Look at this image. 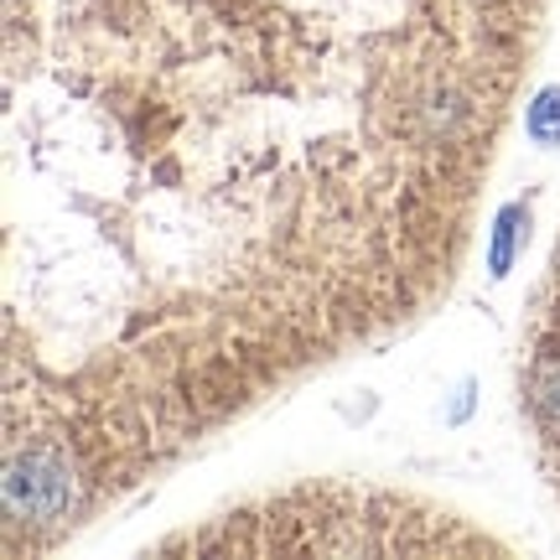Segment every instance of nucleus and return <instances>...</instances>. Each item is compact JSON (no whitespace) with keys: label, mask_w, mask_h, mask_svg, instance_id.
<instances>
[{"label":"nucleus","mask_w":560,"mask_h":560,"mask_svg":"<svg viewBox=\"0 0 560 560\" xmlns=\"http://www.w3.org/2000/svg\"><path fill=\"white\" fill-rule=\"evenodd\" d=\"M79 478L58 446H32L5 462V514L11 524H58L73 514Z\"/></svg>","instance_id":"nucleus-1"},{"label":"nucleus","mask_w":560,"mask_h":560,"mask_svg":"<svg viewBox=\"0 0 560 560\" xmlns=\"http://www.w3.org/2000/svg\"><path fill=\"white\" fill-rule=\"evenodd\" d=\"M524 244H529V208L524 202H503L493 213V234H488V276L509 280Z\"/></svg>","instance_id":"nucleus-2"},{"label":"nucleus","mask_w":560,"mask_h":560,"mask_svg":"<svg viewBox=\"0 0 560 560\" xmlns=\"http://www.w3.org/2000/svg\"><path fill=\"white\" fill-rule=\"evenodd\" d=\"M524 136L535 140L540 151L560 145V83H545L540 94L524 104Z\"/></svg>","instance_id":"nucleus-3"},{"label":"nucleus","mask_w":560,"mask_h":560,"mask_svg":"<svg viewBox=\"0 0 560 560\" xmlns=\"http://www.w3.org/2000/svg\"><path fill=\"white\" fill-rule=\"evenodd\" d=\"M535 410H540L545 425L560 431V363H550L540 374V384H535Z\"/></svg>","instance_id":"nucleus-4"},{"label":"nucleus","mask_w":560,"mask_h":560,"mask_svg":"<svg viewBox=\"0 0 560 560\" xmlns=\"http://www.w3.org/2000/svg\"><path fill=\"white\" fill-rule=\"evenodd\" d=\"M467 410H472V380L457 389V400H452V410H446V420L457 425V420H467Z\"/></svg>","instance_id":"nucleus-5"}]
</instances>
